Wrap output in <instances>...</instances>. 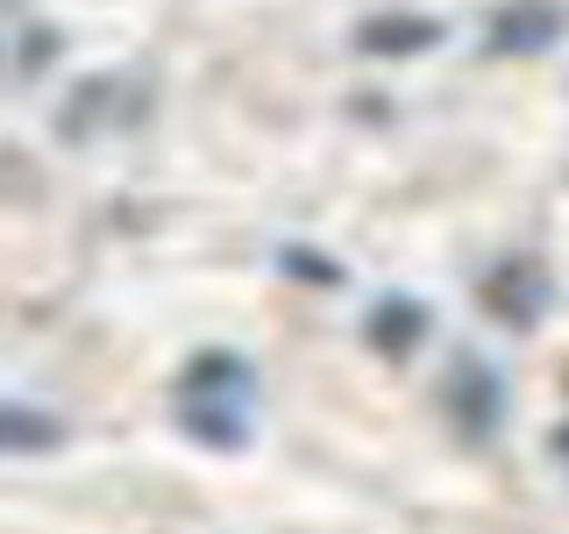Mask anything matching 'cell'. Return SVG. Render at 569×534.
<instances>
[{"mask_svg":"<svg viewBox=\"0 0 569 534\" xmlns=\"http://www.w3.org/2000/svg\"><path fill=\"white\" fill-rule=\"evenodd\" d=\"M556 36H562V8H548V0H512V8L491 22V50L498 58H506V50L527 58V50H548Z\"/></svg>","mask_w":569,"mask_h":534,"instance_id":"cell-1","label":"cell"},{"mask_svg":"<svg viewBox=\"0 0 569 534\" xmlns=\"http://www.w3.org/2000/svg\"><path fill=\"white\" fill-rule=\"evenodd\" d=\"M435 43H441V22H427V14H378V22L356 29L363 58H413V50H435Z\"/></svg>","mask_w":569,"mask_h":534,"instance_id":"cell-2","label":"cell"},{"mask_svg":"<svg viewBox=\"0 0 569 534\" xmlns=\"http://www.w3.org/2000/svg\"><path fill=\"white\" fill-rule=\"evenodd\" d=\"M449 414H456V427L470 442H485L491 427H498V378L485 364H462L456 378H449Z\"/></svg>","mask_w":569,"mask_h":534,"instance_id":"cell-3","label":"cell"},{"mask_svg":"<svg viewBox=\"0 0 569 534\" xmlns=\"http://www.w3.org/2000/svg\"><path fill=\"white\" fill-rule=\"evenodd\" d=\"M485 307L498 320H512V328H533V314H541V285H533L527 264H506V271H491V285H485Z\"/></svg>","mask_w":569,"mask_h":534,"instance_id":"cell-4","label":"cell"},{"mask_svg":"<svg viewBox=\"0 0 569 534\" xmlns=\"http://www.w3.org/2000/svg\"><path fill=\"white\" fill-rule=\"evenodd\" d=\"M427 335V307L420 299H378L370 307V343H378L385 356H406Z\"/></svg>","mask_w":569,"mask_h":534,"instance_id":"cell-5","label":"cell"},{"mask_svg":"<svg viewBox=\"0 0 569 534\" xmlns=\"http://www.w3.org/2000/svg\"><path fill=\"white\" fill-rule=\"evenodd\" d=\"M178 421H186L200 442H213V449H242V442H249L242 414H236V406H221V399H186V406H178Z\"/></svg>","mask_w":569,"mask_h":534,"instance_id":"cell-6","label":"cell"},{"mask_svg":"<svg viewBox=\"0 0 569 534\" xmlns=\"http://www.w3.org/2000/svg\"><path fill=\"white\" fill-rule=\"evenodd\" d=\"M36 442H58V421H36L29 406H8V449H14V456H29Z\"/></svg>","mask_w":569,"mask_h":534,"instance_id":"cell-7","label":"cell"},{"mask_svg":"<svg viewBox=\"0 0 569 534\" xmlns=\"http://www.w3.org/2000/svg\"><path fill=\"white\" fill-rule=\"evenodd\" d=\"M43 50H50V36H43V29H29V43H22V71L43 65Z\"/></svg>","mask_w":569,"mask_h":534,"instance_id":"cell-8","label":"cell"},{"mask_svg":"<svg viewBox=\"0 0 569 534\" xmlns=\"http://www.w3.org/2000/svg\"><path fill=\"white\" fill-rule=\"evenodd\" d=\"M556 449H562V456H569V427H562V435H556Z\"/></svg>","mask_w":569,"mask_h":534,"instance_id":"cell-9","label":"cell"}]
</instances>
